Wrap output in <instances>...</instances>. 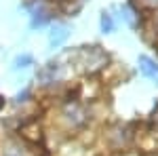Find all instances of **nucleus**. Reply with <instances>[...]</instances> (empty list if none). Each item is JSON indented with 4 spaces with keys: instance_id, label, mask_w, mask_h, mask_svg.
I'll list each match as a JSON object with an SVG mask.
<instances>
[{
    "instance_id": "f257e3e1",
    "label": "nucleus",
    "mask_w": 158,
    "mask_h": 156,
    "mask_svg": "<svg viewBox=\"0 0 158 156\" xmlns=\"http://www.w3.org/2000/svg\"><path fill=\"white\" fill-rule=\"evenodd\" d=\"M139 70L146 74L148 78H156L158 80V63L152 61L148 55H141V57H139Z\"/></svg>"
},
{
    "instance_id": "f03ea898",
    "label": "nucleus",
    "mask_w": 158,
    "mask_h": 156,
    "mask_svg": "<svg viewBox=\"0 0 158 156\" xmlns=\"http://www.w3.org/2000/svg\"><path fill=\"white\" fill-rule=\"evenodd\" d=\"M68 36H70L68 27H55V30L51 32V44H53V47H59Z\"/></svg>"
},
{
    "instance_id": "7ed1b4c3",
    "label": "nucleus",
    "mask_w": 158,
    "mask_h": 156,
    "mask_svg": "<svg viewBox=\"0 0 158 156\" xmlns=\"http://www.w3.org/2000/svg\"><path fill=\"white\" fill-rule=\"evenodd\" d=\"M101 30H103V32H112V30H114V19H112L110 13H103V15H101Z\"/></svg>"
},
{
    "instance_id": "20e7f679",
    "label": "nucleus",
    "mask_w": 158,
    "mask_h": 156,
    "mask_svg": "<svg viewBox=\"0 0 158 156\" xmlns=\"http://www.w3.org/2000/svg\"><path fill=\"white\" fill-rule=\"evenodd\" d=\"M47 19H49L47 11H44V9H38V11L34 13V21H32V25H42Z\"/></svg>"
},
{
    "instance_id": "39448f33",
    "label": "nucleus",
    "mask_w": 158,
    "mask_h": 156,
    "mask_svg": "<svg viewBox=\"0 0 158 156\" xmlns=\"http://www.w3.org/2000/svg\"><path fill=\"white\" fill-rule=\"evenodd\" d=\"M32 63V57L30 55H23V57H17L15 59V68H25V65H30Z\"/></svg>"
},
{
    "instance_id": "423d86ee",
    "label": "nucleus",
    "mask_w": 158,
    "mask_h": 156,
    "mask_svg": "<svg viewBox=\"0 0 158 156\" xmlns=\"http://www.w3.org/2000/svg\"><path fill=\"white\" fill-rule=\"evenodd\" d=\"M9 156H15V154H9Z\"/></svg>"
}]
</instances>
